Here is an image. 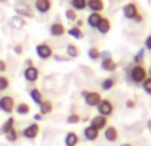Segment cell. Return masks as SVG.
<instances>
[{
  "mask_svg": "<svg viewBox=\"0 0 151 146\" xmlns=\"http://www.w3.org/2000/svg\"><path fill=\"white\" fill-rule=\"evenodd\" d=\"M147 77H149L147 69L145 68L143 65H135V64H134V65L131 66L130 72H129V78H130L131 82L135 84V85H142V82H143Z\"/></svg>",
  "mask_w": 151,
  "mask_h": 146,
  "instance_id": "obj_1",
  "label": "cell"
},
{
  "mask_svg": "<svg viewBox=\"0 0 151 146\" xmlns=\"http://www.w3.org/2000/svg\"><path fill=\"white\" fill-rule=\"evenodd\" d=\"M35 51H36V55L39 56V59H41V60H49L53 56L52 47H50L49 43H47V41H42V43H40V44H37Z\"/></svg>",
  "mask_w": 151,
  "mask_h": 146,
  "instance_id": "obj_2",
  "label": "cell"
},
{
  "mask_svg": "<svg viewBox=\"0 0 151 146\" xmlns=\"http://www.w3.org/2000/svg\"><path fill=\"white\" fill-rule=\"evenodd\" d=\"M97 110H98V114L109 118L114 113V104H113V101H110L107 98H102L101 102L97 105Z\"/></svg>",
  "mask_w": 151,
  "mask_h": 146,
  "instance_id": "obj_3",
  "label": "cell"
},
{
  "mask_svg": "<svg viewBox=\"0 0 151 146\" xmlns=\"http://www.w3.org/2000/svg\"><path fill=\"white\" fill-rule=\"evenodd\" d=\"M15 98L12 96H3L0 97V110L7 114H11V113L15 110Z\"/></svg>",
  "mask_w": 151,
  "mask_h": 146,
  "instance_id": "obj_4",
  "label": "cell"
},
{
  "mask_svg": "<svg viewBox=\"0 0 151 146\" xmlns=\"http://www.w3.org/2000/svg\"><path fill=\"white\" fill-rule=\"evenodd\" d=\"M40 133V126L37 122H33V124H29L27 128H24L21 130V136L27 139H35Z\"/></svg>",
  "mask_w": 151,
  "mask_h": 146,
  "instance_id": "obj_5",
  "label": "cell"
},
{
  "mask_svg": "<svg viewBox=\"0 0 151 146\" xmlns=\"http://www.w3.org/2000/svg\"><path fill=\"white\" fill-rule=\"evenodd\" d=\"M122 12H123V16H125L126 19H129V20H134V17L139 13V9H138L137 3L130 1V3H127V4L123 5Z\"/></svg>",
  "mask_w": 151,
  "mask_h": 146,
  "instance_id": "obj_6",
  "label": "cell"
},
{
  "mask_svg": "<svg viewBox=\"0 0 151 146\" xmlns=\"http://www.w3.org/2000/svg\"><path fill=\"white\" fill-rule=\"evenodd\" d=\"M107 117H105V116H101V114H97L96 117H93L90 120V126H93L94 129H97V130H104L105 128L107 126Z\"/></svg>",
  "mask_w": 151,
  "mask_h": 146,
  "instance_id": "obj_7",
  "label": "cell"
},
{
  "mask_svg": "<svg viewBox=\"0 0 151 146\" xmlns=\"http://www.w3.org/2000/svg\"><path fill=\"white\" fill-rule=\"evenodd\" d=\"M83 100H85V104L88 105V106L97 108V105L101 102L102 96H101V93H98V92H89Z\"/></svg>",
  "mask_w": 151,
  "mask_h": 146,
  "instance_id": "obj_8",
  "label": "cell"
},
{
  "mask_svg": "<svg viewBox=\"0 0 151 146\" xmlns=\"http://www.w3.org/2000/svg\"><path fill=\"white\" fill-rule=\"evenodd\" d=\"M65 32H66L65 25H64L61 21H55V23H52L49 27V33L52 35L53 37H61L65 35Z\"/></svg>",
  "mask_w": 151,
  "mask_h": 146,
  "instance_id": "obj_9",
  "label": "cell"
},
{
  "mask_svg": "<svg viewBox=\"0 0 151 146\" xmlns=\"http://www.w3.org/2000/svg\"><path fill=\"white\" fill-rule=\"evenodd\" d=\"M23 74H24V78L28 82H36L40 77V71L36 66H28V68H25Z\"/></svg>",
  "mask_w": 151,
  "mask_h": 146,
  "instance_id": "obj_10",
  "label": "cell"
},
{
  "mask_svg": "<svg viewBox=\"0 0 151 146\" xmlns=\"http://www.w3.org/2000/svg\"><path fill=\"white\" fill-rule=\"evenodd\" d=\"M35 8L40 13H47L52 9V0H36Z\"/></svg>",
  "mask_w": 151,
  "mask_h": 146,
  "instance_id": "obj_11",
  "label": "cell"
},
{
  "mask_svg": "<svg viewBox=\"0 0 151 146\" xmlns=\"http://www.w3.org/2000/svg\"><path fill=\"white\" fill-rule=\"evenodd\" d=\"M15 11L16 13H17L19 16H21V17H28V19H33L35 15H33V11L31 9V8L28 7V5L25 4H19L15 7Z\"/></svg>",
  "mask_w": 151,
  "mask_h": 146,
  "instance_id": "obj_12",
  "label": "cell"
},
{
  "mask_svg": "<svg viewBox=\"0 0 151 146\" xmlns=\"http://www.w3.org/2000/svg\"><path fill=\"white\" fill-rule=\"evenodd\" d=\"M105 139L109 142H115L118 139V137H119V134H118V130L115 126H106L105 128Z\"/></svg>",
  "mask_w": 151,
  "mask_h": 146,
  "instance_id": "obj_13",
  "label": "cell"
},
{
  "mask_svg": "<svg viewBox=\"0 0 151 146\" xmlns=\"http://www.w3.org/2000/svg\"><path fill=\"white\" fill-rule=\"evenodd\" d=\"M8 24H9V27L11 28H13V29H21V28L25 27L27 23H25V19L24 17L16 15V16H12V17L8 20Z\"/></svg>",
  "mask_w": 151,
  "mask_h": 146,
  "instance_id": "obj_14",
  "label": "cell"
},
{
  "mask_svg": "<svg viewBox=\"0 0 151 146\" xmlns=\"http://www.w3.org/2000/svg\"><path fill=\"white\" fill-rule=\"evenodd\" d=\"M97 31L99 32L101 35H106L110 32V29H111V21L109 20L107 17H102V20L99 21L98 27H97Z\"/></svg>",
  "mask_w": 151,
  "mask_h": 146,
  "instance_id": "obj_15",
  "label": "cell"
},
{
  "mask_svg": "<svg viewBox=\"0 0 151 146\" xmlns=\"http://www.w3.org/2000/svg\"><path fill=\"white\" fill-rule=\"evenodd\" d=\"M83 137H85L88 141H96L99 137V132L97 130V129H94L93 126L89 125L83 129Z\"/></svg>",
  "mask_w": 151,
  "mask_h": 146,
  "instance_id": "obj_16",
  "label": "cell"
},
{
  "mask_svg": "<svg viewBox=\"0 0 151 146\" xmlns=\"http://www.w3.org/2000/svg\"><path fill=\"white\" fill-rule=\"evenodd\" d=\"M88 8L91 12H102L105 8L104 0H88Z\"/></svg>",
  "mask_w": 151,
  "mask_h": 146,
  "instance_id": "obj_17",
  "label": "cell"
},
{
  "mask_svg": "<svg viewBox=\"0 0 151 146\" xmlns=\"http://www.w3.org/2000/svg\"><path fill=\"white\" fill-rule=\"evenodd\" d=\"M102 17H104V16H102L101 13H98V12H91L90 15L88 16V24H89V27H90V28H94V29H96L97 27H98L99 21L102 20Z\"/></svg>",
  "mask_w": 151,
  "mask_h": 146,
  "instance_id": "obj_18",
  "label": "cell"
},
{
  "mask_svg": "<svg viewBox=\"0 0 151 146\" xmlns=\"http://www.w3.org/2000/svg\"><path fill=\"white\" fill-rule=\"evenodd\" d=\"M101 68L105 72H114L118 68V65L111 57V59H106V60H101Z\"/></svg>",
  "mask_w": 151,
  "mask_h": 146,
  "instance_id": "obj_19",
  "label": "cell"
},
{
  "mask_svg": "<svg viewBox=\"0 0 151 146\" xmlns=\"http://www.w3.org/2000/svg\"><path fill=\"white\" fill-rule=\"evenodd\" d=\"M65 146H77V144L80 142V136L74 132H69L65 136Z\"/></svg>",
  "mask_w": 151,
  "mask_h": 146,
  "instance_id": "obj_20",
  "label": "cell"
},
{
  "mask_svg": "<svg viewBox=\"0 0 151 146\" xmlns=\"http://www.w3.org/2000/svg\"><path fill=\"white\" fill-rule=\"evenodd\" d=\"M39 108H40V114H41V116H47V114H49V113H52L53 102L49 101V100H45V101H42L41 104L39 105Z\"/></svg>",
  "mask_w": 151,
  "mask_h": 146,
  "instance_id": "obj_21",
  "label": "cell"
},
{
  "mask_svg": "<svg viewBox=\"0 0 151 146\" xmlns=\"http://www.w3.org/2000/svg\"><path fill=\"white\" fill-rule=\"evenodd\" d=\"M29 96H31L32 101H33L36 105H40L42 101H44V98H42V94H41V92H40L37 88H32L31 90H29Z\"/></svg>",
  "mask_w": 151,
  "mask_h": 146,
  "instance_id": "obj_22",
  "label": "cell"
},
{
  "mask_svg": "<svg viewBox=\"0 0 151 146\" xmlns=\"http://www.w3.org/2000/svg\"><path fill=\"white\" fill-rule=\"evenodd\" d=\"M115 85H117V78L115 77H107L101 82L102 90H110V89H113Z\"/></svg>",
  "mask_w": 151,
  "mask_h": 146,
  "instance_id": "obj_23",
  "label": "cell"
},
{
  "mask_svg": "<svg viewBox=\"0 0 151 146\" xmlns=\"http://www.w3.org/2000/svg\"><path fill=\"white\" fill-rule=\"evenodd\" d=\"M15 112L20 116H27L31 112V106H29L27 102H20V104H17L15 106Z\"/></svg>",
  "mask_w": 151,
  "mask_h": 146,
  "instance_id": "obj_24",
  "label": "cell"
},
{
  "mask_svg": "<svg viewBox=\"0 0 151 146\" xmlns=\"http://www.w3.org/2000/svg\"><path fill=\"white\" fill-rule=\"evenodd\" d=\"M12 128H15V117H8L5 120V122H3L1 128H0V133L5 134L8 130H11Z\"/></svg>",
  "mask_w": 151,
  "mask_h": 146,
  "instance_id": "obj_25",
  "label": "cell"
},
{
  "mask_svg": "<svg viewBox=\"0 0 151 146\" xmlns=\"http://www.w3.org/2000/svg\"><path fill=\"white\" fill-rule=\"evenodd\" d=\"M66 33L69 35V36H72V37H74V39H77V40H81V39H83V32H82V29L81 28H78V27H70V28L66 31Z\"/></svg>",
  "mask_w": 151,
  "mask_h": 146,
  "instance_id": "obj_26",
  "label": "cell"
},
{
  "mask_svg": "<svg viewBox=\"0 0 151 146\" xmlns=\"http://www.w3.org/2000/svg\"><path fill=\"white\" fill-rule=\"evenodd\" d=\"M70 5L74 11H83L88 7V0H70Z\"/></svg>",
  "mask_w": 151,
  "mask_h": 146,
  "instance_id": "obj_27",
  "label": "cell"
},
{
  "mask_svg": "<svg viewBox=\"0 0 151 146\" xmlns=\"http://www.w3.org/2000/svg\"><path fill=\"white\" fill-rule=\"evenodd\" d=\"M66 55H68L70 59H76L80 56V49H78L77 45H74L70 43V44L66 45Z\"/></svg>",
  "mask_w": 151,
  "mask_h": 146,
  "instance_id": "obj_28",
  "label": "cell"
},
{
  "mask_svg": "<svg viewBox=\"0 0 151 146\" xmlns=\"http://www.w3.org/2000/svg\"><path fill=\"white\" fill-rule=\"evenodd\" d=\"M4 137H5V139H7L8 142H16L17 141V138H19V132L16 130L15 128H12L11 130H8L7 133L4 134Z\"/></svg>",
  "mask_w": 151,
  "mask_h": 146,
  "instance_id": "obj_29",
  "label": "cell"
},
{
  "mask_svg": "<svg viewBox=\"0 0 151 146\" xmlns=\"http://www.w3.org/2000/svg\"><path fill=\"white\" fill-rule=\"evenodd\" d=\"M99 55H101V51H99L97 47H91V48H89V51H88V56H89V59H90V60L97 61V60L99 59Z\"/></svg>",
  "mask_w": 151,
  "mask_h": 146,
  "instance_id": "obj_30",
  "label": "cell"
},
{
  "mask_svg": "<svg viewBox=\"0 0 151 146\" xmlns=\"http://www.w3.org/2000/svg\"><path fill=\"white\" fill-rule=\"evenodd\" d=\"M143 60H145V49H139L137 52V55L134 56L133 61L135 65H143Z\"/></svg>",
  "mask_w": 151,
  "mask_h": 146,
  "instance_id": "obj_31",
  "label": "cell"
},
{
  "mask_svg": "<svg viewBox=\"0 0 151 146\" xmlns=\"http://www.w3.org/2000/svg\"><path fill=\"white\" fill-rule=\"evenodd\" d=\"M81 121V116L77 114V113H70V114L66 117V122L70 124V125H77Z\"/></svg>",
  "mask_w": 151,
  "mask_h": 146,
  "instance_id": "obj_32",
  "label": "cell"
},
{
  "mask_svg": "<svg viewBox=\"0 0 151 146\" xmlns=\"http://www.w3.org/2000/svg\"><path fill=\"white\" fill-rule=\"evenodd\" d=\"M65 17L68 19L69 21H76L78 19V15H77V11H74L73 8H68V9L65 11Z\"/></svg>",
  "mask_w": 151,
  "mask_h": 146,
  "instance_id": "obj_33",
  "label": "cell"
},
{
  "mask_svg": "<svg viewBox=\"0 0 151 146\" xmlns=\"http://www.w3.org/2000/svg\"><path fill=\"white\" fill-rule=\"evenodd\" d=\"M8 88H9V80H8V77L1 74L0 76V92L7 90Z\"/></svg>",
  "mask_w": 151,
  "mask_h": 146,
  "instance_id": "obj_34",
  "label": "cell"
},
{
  "mask_svg": "<svg viewBox=\"0 0 151 146\" xmlns=\"http://www.w3.org/2000/svg\"><path fill=\"white\" fill-rule=\"evenodd\" d=\"M142 88H143V90L146 92L147 94L151 96V77H147L146 80L142 82Z\"/></svg>",
  "mask_w": 151,
  "mask_h": 146,
  "instance_id": "obj_35",
  "label": "cell"
},
{
  "mask_svg": "<svg viewBox=\"0 0 151 146\" xmlns=\"http://www.w3.org/2000/svg\"><path fill=\"white\" fill-rule=\"evenodd\" d=\"M101 60H106V59H111V52L110 51H101V55H99Z\"/></svg>",
  "mask_w": 151,
  "mask_h": 146,
  "instance_id": "obj_36",
  "label": "cell"
},
{
  "mask_svg": "<svg viewBox=\"0 0 151 146\" xmlns=\"http://www.w3.org/2000/svg\"><path fill=\"white\" fill-rule=\"evenodd\" d=\"M137 106V102L134 101V100H127V101H126V108H127V109H134V108Z\"/></svg>",
  "mask_w": 151,
  "mask_h": 146,
  "instance_id": "obj_37",
  "label": "cell"
},
{
  "mask_svg": "<svg viewBox=\"0 0 151 146\" xmlns=\"http://www.w3.org/2000/svg\"><path fill=\"white\" fill-rule=\"evenodd\" d=\"M13 52H15L16 55H19V56H20L21 53H23V45H20V44L15 45V47H13Z\"/></svg>",
  "mask_w": 151,
  "mask_h": 146,
  "instance_id": "obj_38",
  "label": "cell"
},
{
  "mask_svg": "<svg viewBox=\"0 0 151 146\" xmlns=\"http://www.w3.org/2000/svg\"><path fill=\"white\" fill-rule=\"evenodd\" d=\"M145 47L149 51H151V35H149V36L146 37V40H145Z\"/></svg>",
  "mask_w": 151,
  "mask_h": 146,
  "instance_id": "obj_39",
  "label": "cell"
},
{
  "mask_svg": "<svg viewBox=\"0 0 151 146\" xmlns=\"http://www.w3.org/2000/svg\"><path fill=\"white\" fill-rule=\"evenodd\" d=\"M5 71H7V64H5V61L0 60V73L5 72Z\"/></svg>",
  "mask_w": 151,
  "mask_h": 146,
  "instance_id": "obj_40",
  "label": "cell"
},
{
  "mask_svg": "<svg viewBox=\"0 0 151 146\" xmlns=\"http://www.w3.org/2000/svg\"><path fill=\"white\" fill-rule=\"evenodd\" d=\"M133 21H135V23H142V21H143V16H142V13H138V15L135 16V17H134V20Z\"/></svg>",
  "mask_w": 151,
  "mask_h": 146,
  "instance_id": "obj_41",
  "label": "cell"
},
{
  "mask_svg": "<svg viewBox=\"0 0 151 146\" xmlns=\"http://www.w3.org/2000/svg\"><path fill=\"white\" fill-rule=\"evenodd\" d=\"M24 65L28 68V66H35V64H33V60L32 59H27L25 61H24Z\"/></svg>",
  "mask_w": 151,
  "mask_h": 146,
  "instance_id": "obj_42",
  "label": "cell"
},
{
  "mask_svg": "<svg viewBox=\"0 0 151 146\" xmlns=\"http://www.w3.org/2000/svg\"><path fill=\"white\" fill-rule=\"evenodd\" d=\"M41 118H42V116L40 114V113H37V114L33 116V120H35V121H41Z\"/></svg>",
  "mask_w": 151,
  "mask_h": 146,
  "instance_id": "obj_43",
  "label": "cell"
},
{
  "mask_svg": "<svg viewBox=\"0 0 151 146\" xmlns=\"http://www.w3.org/2000/svg\"><path fill=\"white\" fill-rule=\"evenodd\" d=\"M76 23H77V25H76V27H78V28H81V27H82V20L77 19V20H76Z\"/></svg>",
  "mask_w": 151,
  "mask_h": 146,
  "instance_id": "obj_44",
  "label": "cell"
},
{
  "mask_svg": "<svg viewBox=\"0 0 151 146\" xmlns=\"http://www.w3.org/2000/svg\"><path fill=\"white\" fill-rule=\"evenodd\" d=\"M88 93H89V90H82V92H81V96H82L83 98H85L86 94H88Z\"/></svg>",
  "mask_w": 151,
  "mask_h": 146,
  "instance_id": "obj_45",
  "label": "cell"
},
{
  "mask_svg": "<svg viewBox=\"0 0 151 146\" xmlns=\"http://www.w3.org/2000/svg\"><path fill=\"white\" fill-rule=\"evenodd\" d=\"M147 129L150 130V133H151V120L147 121Z\"/></svg>",
  "mask_w": 151,
  "mask_h": 146,
  "instance_id": "obj_46",
  "label": "cell"
},
{
  "mask_svg": "<svg viewBox=\"0 0 151 146\" xmlns=\"http://www.w3.org/2000/svg\"><path fill=\"white\" fill-rule=\"evenodd\" d=\"M147 74H149V77H151V64H150V66H149V71H147Z\"/></svg>",
  "mask_w": 151,
  "mask_h": 146,
  "instance_id": "obj_47",
  "label": "cell"
},
{
  "mask_svg": "<svg viewBox=\"0 0 151 146\" xmlns=\"http://www.w3.org/2000/svg\"><path fill=\"white\" fill-rule=\"evenodd\" d=\"M119 146H133L131 144H122V145H119Z\"/></svg>",
  "mask_w": 151,
  "mask_h": 146,
  "instance_id": "obj_48",
  "label": "cell"
},
{
  "mask_svg": "<svg viewBox=\"0 0 151 146\" xmlns=\"http://www.w3.org/2000/svg\"><path fill=\"white\" fill-rule=\"evenodd\" d=\"M0 1H5V0H0Z\"/></svg>",
  "mask_w": 151,
  "mask_h": 146,
  "instance_id": "obj_49",
  "label": "cell"
}]
</instances>
